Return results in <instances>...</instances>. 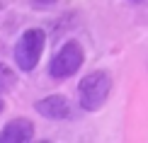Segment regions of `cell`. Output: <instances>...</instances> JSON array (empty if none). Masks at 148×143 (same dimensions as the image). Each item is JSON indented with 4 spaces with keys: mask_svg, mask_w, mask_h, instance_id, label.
I'll return each mask as SVG.
<instances>
[{
    "mask_svg": "<svg viewBox=\"0 0 148 143\" xmlns=\"http://www.w3.org/2000/svg\"><path fill=\"white\" fill-rule=\"evenodd\" d=\"M109 90H112V78L104 70L88 73L78 85V97H80V107L85 112H97L107 102Z\"/></svg>",
    "mask_w": 148,
    "mask_h": 143,
    "instance_id": "6da1fadb",
    "label": "cell"
},
{
    "mask_svg": "<svg viewBox=\"0 0 148 143\" xmlns=\"http://www.w3.org/2000/svg\"><path fill=\"white\" fill-rule=\"evenodd\" d=\"M44 51V32L41 29H29L20 36V41L15 44V61L20 66V70H34L36 63Z\"/></svg>",
    "mask_w": 148,
    "mask_h": 143,
    "instance_id": "7a4b0ae2",
    "label": "cell"
},
{
    "mask_svg": "<svg viewBox=\"0 0 148 143\" xmlns=\"http://www.w3.org/2000/svg\"><path fill=\"white\" fill-rule=\"evenodd\" d=\"M83 58H85L83 56V46H80L78 41H66V44L58 49V53L51 58L49 70H51V75L56 80L71 78V75H75V70H80Z\"/></svg>",
    "mask_w": 148,
    "mask_h": 143,
    "instance_id": "3957f363",
    "label": "cell"
},
{
    "mask_svg": "<svg viewBox=\"0 0 148 143\" xmlns=\"http://www.w3.org/2000/svg\"><path fill=\"white\" fill-rule=\"evenodd\" d=\"M34 109L39 112L41 116H46V119H71L73 116V104L66 99L63 95H49L44 99H39V102L34 104Z\"/></svg>",
    "mask_w": 148,
    "mask_h": 143,
    "instance_id": "277c9868",
    "label": "cell"
},
{
    "mask_svg": "<svg viewBox=\"0 0 148 143\" xmlns=\"http://www.w3.org/2000/svg\"><path fill=\"white\" fill-rule=\"evenodd\" d=\"M34 136V124L29 119H12L8 121V126L3 129L0 133V141H10V143H24V141H32Z\"/></svg>",
    "mask_w": 148,
    "mask_h": 143,
    "instance_id": "5b68a950",
    "label": "cell"
},
{
    "mask_svg": "<svg viewBox=\"0 0 148 143\" xmlns=\"http://www.w3.org/2000/svg\"><path fill=\"white\" fill-rule=\"evenodd\" d=\"M15 83H17L15 70H12L8 63H0V95L8 92V90H12V88H15Z\"/></svg>",
    "mask_w": 148,
    "mask_h": 143,
    "instance_id": "8992f818",
    "label": "cell"
},
{
    "mask_svg": "<svg viewBox=\"0 0 148 143\" xmlns=\"http://www.w3.org/2000/svg\"><path fill=\"white\" fill-rule=\"evenodd\" d=\"M44 3H53V0H36V5H44Z\"/></svg>",
    "mask_w": 148,
    "mask_h": 143,
    "instance_id": "52a82bcc",
    "label": "cell"
},
{
    "mask_svg": "<svg viewBox=\"0 0 148 143\" xmlns=\"http://www.w3.org/2000/svg\"><path fill=\"white\" fill-rule=\"evenodd\" d=\"M129 3H143V0H129Z\"/></svg>",
    "mask_w": 148,
    "mask_h": 143,
    "instance_id": "ba28073f",
    "label": "cell"
},
{
    "mask_svg": "<svg viewBox=\"0 0 148 143\" xmlns=\"http://www.w3.org/2000/svg\"><path fill=\"white\" fill-rule=\"evenodd\" d=\"M0 107H3V102H0Z\"/></svg>",
    "mask_w": 148,
    "mask_h": 143,
    "instance_id": "9c48e42d",
    "label": "cell"
}]
</instances>
